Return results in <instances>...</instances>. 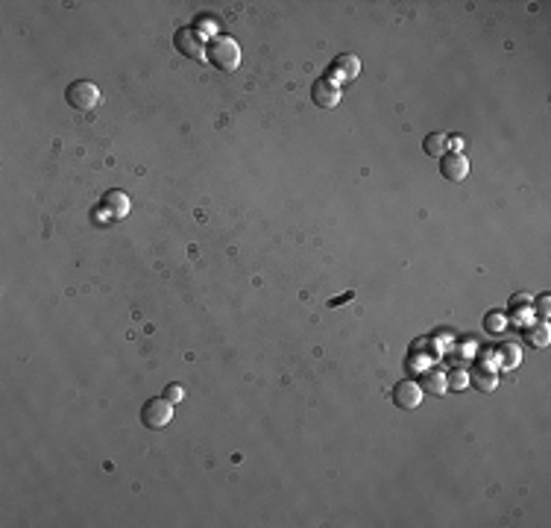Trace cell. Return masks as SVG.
<instances>
[{
	"label": "cell",
	"instance_id": "6da1fadb",
	"mask_svg": "<svg viewBox=\"0 0 551 528\" xmlns=\"http://www.w3.org/2000/svg\"><path fill=\"white\" fill-rule=\"evenodd\" d=\"M208 62L214 65L217 71H235L238 65H240V50H238V44L226 35H220L208 44Z\"/></svg>",
	"mask_w": 551,
	"mask_h": 528
},
{
	"label": "cell",
	"instance_id": "7a4b0ae2",
	"mask_svg": "<svg viewBox=\"0 0 551 528\" xmlns=\"http://www.w3.org/2000/svg\"><path fill=\"white\" fill-rule=\"evenodd\" d=\"M170 420H173V402L170 400H147L144 405H141V426L144 429H150V431H159V429H167L170 426Z\"/></svg>",
	"mask_w": 551,
	"mask_h": 528
},
{
	"label": "cell",
	"instance_id": "3957f363",
	"mask_svg": "<svg viewBox=\"0 0 551 528\" xmlns=\"http://www.w3.org/2000/svg\"><path fill=\"white\" fill-rule=\"evenodd\" d=\"M65 100H68L79 112H91V109L100 106V88L88 79H74L68 88H65Z\"/></svg>",
	"mask_w": 551,
	"mask_h": 528
},
{
	"label": "cell",
	"instance_id": "277c9868",
	"mask_svg": "<svg viewBox=\"0 0 551 528\" xmlns=\"http://www.w3.org/2000/svg\"><path fill=\"white\" fill-rule=\"evenodd\" d=\"M173 44H176V50L185 53L188 59H203L206 56V41H203V35L196 33L194 27H185V30L176 33Z\"/></svg>",
	"mask_w": 551,
	"mask_h": 528
},
{
	"label": "cell",
	"instance_id": "5b68a950",
	"mask_svg": "<svg viewBox=\"0 0 551 528\" xmlns=\"http://www.w3.org/2000/svg\"><path fill=\"white\" fill-rule=\"evenodd\" d=\"M440 173L449 182H464L469 176V162L464 159V153H446V156H440Z\"/></svg>",
	"mask_w": 551,
	"mask_h": 528
},
{
	"label": "cell",
	"instance_id": "8992f818",
	"mask_svg": "<svg viewBox=\"0 0 551 528\" xmlns=\"http://www.w3.org/2000/svg\"><path fill=\"white\" fill-rule=\"evenodd\" d=\"M393 402L399 405V408H405V411L420 408V402H423V387L416 385V382H411V379H405V382H399V385L393 387Z\"/></svg>",
	"mask_w": 551,
	"mask_h": 528
},
{
	"label": "cell",
	"instance_id": "52a82bcc",
	"mask_svg": "<svg viewBox=\"0 0 551 528\" xmlns=\"http://www.w3.org/2000/svg\"><path fill=\"white\" fill-rule=\"evenodd\" d=\"M311 100H314L320 109H332V106H338V103H340V88H338V82L328 79V77L317 79L314 88H311Z\"/></svg>",
	"mask_w": 551,
	"mask_h": 528
},
{
	"label": "cell",
	"instance_id": "ba28073f",
	"mask_svg": "<svg viewBox=\"0 0 551 528\" xmlns=\"http://www.w3.org/2000/svg\"><path fill=\"white\" fill-rule=\"evenodd\" d=\"M358 71H361V62L352 56V53H343V56H338V59L332 62V71H328V77H332L335 82H338V79H355Z\"/></svg>",
	"mask_w": 551,
	"mask_h": 528
},
{
	"label": "cell",
	"instance_id": "9c48e42d",
	"mask_svg": "<svg viewBox=\"0 0 551 528\" xmlns=\"http://www.w3.org/2000/svg\"><path fill=\"white\" fill-rule=\"evenodd\" d=\"M103 209L112 214L115 220H123V217L129 214V197H126L123 191H108V194L103 197Z\"/></svg>",
	"mask_w": 551,
	"mask_h": 528
},
{
	"label": "cell",
	"instance_id": "30bf717a",
	"mask_svg": "<svg viewBox=\"0 0 551 528\" xmlns=\"http://www.w3.org/2000/svg\"><path fill=\"white\" fill-rule=\"evenodd\" d=\"M423 150L428 153V156H434V159L446 156V136H440V132H431V136L423 141Z\"/></svg>",
	"mask_w": 551,
	"mask_h": 528
},
{
	"label": "cell",
	"instance_id": "8fae6325",
	"mask_svg": "<svg viewBox=\"0 0 551 528\" xmlns=\"http://www.w3.org/2000/svg\"><path fill=\"white\" fill-rule=\"evenodd\" d=\"M525 341L531 346H548V326L545 323L542 326H531V329H528V335H525Z\"/></svg>",
	"mask_w": 551,
	"mask_h": 528
},
{
	"label": "cell",
	"instance_id": "7c38bea8",
	"mask_svg": "<svg viewBox=\"0 0 551 528\" xmlns=\"http://www.w3.org/2000/svg\"><path fill=\"white\" fill-rule=\"evenodd\" d=\"M469 379H475V385H478L481 390H493V387H496V376H493L490 370H484V367H478Z\"/></svg>",
	"mask_w": 551,
	"mask_h": 528
},
{
	"label": "cell",
	"instance_id": "4fadbf2b",
	"mask_svg": "<svg viewBox=\"0 0 551 528\" xmlns=\"http://www.w3.org/2000/svg\"><path fill=\"white\" fill-rule=\"evenodd\" d=\"M425 387L431 393H443L446 390V376H443V373H428V376H425Z\"/></svg>",
	"mask_w": 551,
	"mask_h": 528
},
{
	"label": "cell",
	"instance_id": "5bb4252c",
	"mask_svg": "<svg viewBox=\"0 0 551 528\" xmlns=\"http://www.w3.org/2000/svg\"><path fill=\"white\" fill-rule=\"evenodd\" d=\"M165 400H170V402H179V400H185V387H179V385H167V390H165Z\"/></svg>",
	"mask_w": 551,
	"mask_h": 528
},
{
	"label": "cell",
	"instance_id": "9a60e30c",
	"mask_svg": "<svg viewBox=\"0 0 551 528\" xmlns=\"http://www.w3.org/2000/svg\"><path fill=\"white\" fill-rule=\"evenodd\" d=\"M548 299H551L548 294H540V297H537V312H540V317H548V314H551V312H548Z\"/></svg>",
	"mask_w": 551,
	"mask_h": 528
},
{
	"label": "cell",
	"instance_id": "2e32d148",
	"mask_svg": "<svg viewBox=\"0 0 551 528\" xmlns=\"http://www.w3.org/2000/svg\"><path fill=\"white\" fill-rule=\"evenodd\" d=\"M452 379H455V382H452L455 387H467V385H469V376H467V373H455Z\"/></svg>",
	"mask_w": 551,
	"mask_h": 528
}]
</instances>
